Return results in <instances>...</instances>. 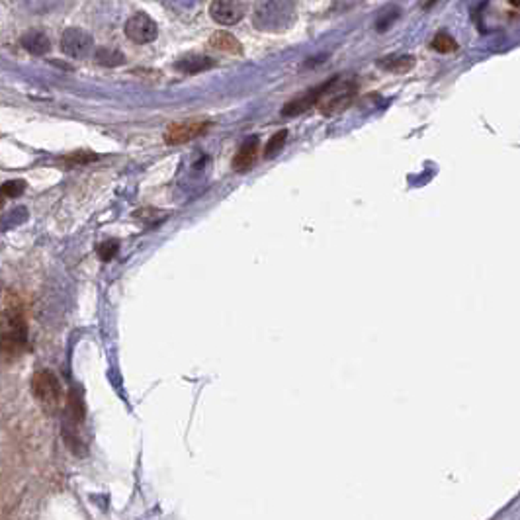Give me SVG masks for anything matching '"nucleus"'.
Instances as JSON below:
<instances>
[{"label":"nucleus","instance_id":"obj_6","mask_svg":"<svg viewBox=\"0 0 520 520\" xmlns=\"http://www.w3.org/2000/svg\"><path fill=\"white\" fill-rule=\"evenodd\" d=\"M247 4L235 0H216L209 4V16L216 20L219 26H233L245 18Z\"/></svg>","mask_w":520,"mask_h":520},{"label":"nucleus","instance_id":"obj_10","mask_svg":"<svg viewBox=\"0 0 520 520\" xmlns=\"http://www.w3.org/2000/svg\"><path fill=\"white\" fill-rule=\"evenodd\" d=\"M174 67H176L178 71L186 72V74H196V72L212 69V67H214V59L204 57V55H186V57L178 59Z\"/></svg>","mask_w":520,"mask_h":520},{"label":"nucleus","instance_id":"obj_4","mask_svg":"<svg viewBox=\"0 0 520 520\" xmlns=\"http://www.w3.org/2000/svg\"><path fill=\"white\" fill-rule=\"evenodd\" d=\"M126 36L134 44H151L159 36V27L152 22V18H149L143 12H139L126 22Z\"/></svg>","mask_w":520,"mask_h":520},{"label":"nucleus","instance_id":"obj_9","mask_svg":"<svg viewBox=\"0 0 520 520\" xmlns=\"http://www.w3.org/2000/svg\"><path fill=\"white\" fill-rule=\"evenodd\" d=\"M209 47L212 49H216L219 53H229V55H239L242 53V47L241 41L233 36V34H229V32H225V30H219L216 32L214 36L209 37Z\"/></svg>","mask_w":520,"mask_h":520},{"label":"nucleus","instance_id":"obj_17","mask_svg":"<svg viewBox=\"0 0 520 520\" xmlns=\"http://www.w3.org/2000/svg\"><path fill=\"white\" fill-rule=\"evenodd\" d=\"M24 190H26V182L24 180H8L0 192L6 197H18L24 194Z\"/></svg>","mask_w":520,"mask_h":520},{"label":"nucleus","instance_id":"obj_7","mask_svg":"<svg viewBox=\"0 0 520 520\" xmlns=\"http://www.w3.org/2000/svg\"><path fill=\"white\" fill-rule=\"evenodd\" d=\"M334 81L337 79H332V81L329 82H323L321 86H317V89L313 90H309L305 96H301V98H296L294 102H290V104H286V108L282 110V116H299L301 112H305V110H309L311 106H315L317 102H319V98L321 96H325L329 90H331V86L334 84Z\"/></svg>","mask_w":520,"mask_h":520},{"label":"nucleus","instance_id":"obj_14","mask_svg":"<svg viewBox=\"0 0 520 520\" xmlns=\"http://www.w3.org/2000/svg\"><path fill=\"white\" fill-rule=\"evenodd\" d=\"M432 49L434 51H438V53H452V51H456L457 49V41L454 37L446 34V32H440L434 36L432 39Z\"/></svg>","mask_w":520,"mask_h":520},{"label":"nucleus","instance_id":"obj_3","mask_svg":"<svg viewBox=\"0 0 520 520\" xmlns=\"http://www.w3.org/2000/svg\"><path fill=\"white\" fill-rule=\"evenodd\" d=\"M209 127V122L207 119H186V122H176L172 124L167 134H164V139L169 145H182L188 143L192 139H196L200 135H204Z\"/></svg>","mask_w":520,"mask_h":520},{"label":"nucleus","instance_id":"obj_12","mask_svg":"<svg viewBox=\"0 0 520 520\" xmlns=\"http://www.w3.org/2000/svg\"><path fill=\"white\" fill-rule=\"evenodd\" d=\"M354 98V92L349 89L341 90L337 96H332L325 102L323 106H321V112H323L325 116H332V114H339L342 110H346L350 106V102Z\"/></svg>","mask_w":520,"mask_h":520},{"label":"nucleus","instance_id":"obj_13","mask_svg":"<svg viewBox=\"0 0 520 520\" xmlns=\"http://www.w3.org/2000/svg\"><path fill=\"white\" fill-rule=\"evenodd\" d=\"M379 67H384L389 72H397V74H403V72H409L415 67V57L411 55H401V57H389V59H384Z\"/></svg>","mask_w":520,"mask_h":520},{"label":"nucleus","instance_id":"obj_11","mask_svg":"<svg viewBox=\"0 0 520 520\" xmlns=\"http://www.w3.org/2000/svg\"><path fill=\"white\" fill-rule=\"evenodd\" d=\"M22 45H24V49L30 51V53L44 55L49 51L51 41H49V37L45 36L44 32H39V30H30L27 34L22 36Z\"/></svg>","mask_w":520,"mask_h":520},{"label":"nucleus","instance_id":"obj_19","mask_svg":"<svg viewBox=\"0 0 520 520\" xmlns=\"http://www.w3.org/2000/svg\"><path fill=\"white\" fill-rule=\"evenodd\" d=\"M4 204H6V196H4V194L0 192V209L4 207Z\"/></svg>","mask_w":520,"mask_h":520},{"label":"nucleus","instance_id":"obj_5","mask_svg":"<svg viewBox=\"0 0 520 520\" xmlns=\"http://www.w3.org/2000/svg\"><path fill=\"white\" fill-rule=\"evenodd\" d=\"M92 47H94L92 37L81 27H69L61 36V49H63V53H67L72 59L86 57L92 51Z\"/></svg>","mask_w":520,"mask_h":520},{"label":"nucleus","instance_id":"obj_18","mask_svg":"<svg viewBox=\"0 0 520 520\" xmlns=\"http://www.w3.org/2000/svg\"><path fill=\"white\" fill-rule=\"evenodd\" d=\"M117 241H104L102 245H98V249H96V252H98V256L100 260H104V262H108V260H112L114 256L117 254Z\"/></svg>","mask_w":520,"mask_h":520},{"label":"nucleus","instance_id":"obj_15","mask_svg":"<svg viewBox=\"0 0 520 520\" xmlns=\"http://www.w3.org/2000/svg\"><path fill=\"white\" fill-rule=\"evenodd\" d=\"M286 141H287L286 129H282V131H278V134L274 135V137L268 141V145H266V151H264L266 159H274V157H276V155L284 149Z\"/></svg>","mask_w":520,"mask_h":520},{"label":"nucleus","instance_id":"obj_16","mask_svg":"<svg viewBox=\"0 0 520 520\" xmlns=\"http://www.w3.org/2000/svg\"><path fill=\"white\" fill-rule=\"evenodd\" d=\"M96 59H98V63L108 65V67L124 63V55L117 53V51H110V49H100L96 53Z\"/></svg>","mask_w":520,"mask_h":520},{"label":"nucleus","instance_id":"obj_8","mask_svg":"<svg viewBox=\"0 0 520 520\" xmlns=\"http://www.w3.org/2000/svg\"><path fill=\"white\" fill-rule=\"evenodd\" d=\"M256 155H259V137H249L241 149L237 151L233 159V169L237 172H247L252 164L256 162Z\"/></svg>","mask_w":520,"mask_h":520},{"label":"nucleus","instance_id":"obj_1","mask_svg":"<svg viewBox=\"0 0 520 520\" xmlns=\"http://www.w3.org/2000/svg\"><path fill=\"white\" fill-rule=\"evenodd\" d=\"M32 394L45 411H57L63 403V387L51 370H39L32 377Z\"/></svg>","mask_w":520,"mask_h":520},{"label":"nucleus","instance_id":"obj_2","mask_svg":"<svg viewBox=\"0 0 520 520\" xmlns=\"http://www.w3.org/2000/svg\"><path fill=\"white\" fill-rule=\"evenodd\" d=\"M294 6L287 2H260L254 14V26L262 32H280L287 24V10Z\"/></svg>","mask_w":520,"mask_h":520}]
</instances>
